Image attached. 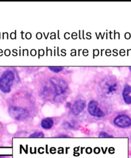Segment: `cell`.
Instances as JSON below:
<instances>
[{
  "label": "cell",
  "instance_id": "obj_1",
  "mask_svg": "<svg viewBox=\"0 0 131 158\" xmlns=\"http://www.w3.org/2000/svg\"><path fill=\"white\" fill-rule=\"evenodd\" d=\"M49 81L55 92L53 100L56 102L63 101L65 98V94L68 91V84L67 82L57 77H52Z\"/></svg>",
  "mask_w": 131,
  "mask_h": 158
},
{
  "label": "cell",
  "instance_id": "obj_15",
  "mask_svg": "<svg viewBox=\"0 0 131 158\" xmlns=\"http://www.w3.org/2000/svg\"><path fill=\"white\" fill-rule=\"evenodd\" d=\"M129 69H130V71L131 72V66H130V67H129Z\"/></svg>",
  "mask_w": 131,
  "mask_h": 158
},
{
  "label": "cell",
  "instance_id": "obj_5",
  "mask_svg": "<svg viewBox=\"0 0 131 158\" xmlns=\"http://www.w3.org/2000/svg\"><path fill=\"white\" fill-rule=\"evenodd\" d=\"M88 112L91 116L96 117H103L104 112L99 107V103L95 100H91L88 104Z\"/></svg>",
  "mask_w": 131,
  "mask_h": 158
},
{
  "label": "cell",
  "instance_id": "obj_6",
  "mask_svg": "<svg viewBox=\"0 0 131 158\" xmlns=\"http://www.w3.org/2000/svg\"><path fill=\"white\" fill-rule=\"evenodd\" d=\"M114 124L121 128H126L131 126V119L127 115H119L113 121Z\"/></svg>",
  "mask_w": 131,
  "mask_h": 158
},
{
  "label": "cell",
  "instance_id": "obj_10",
  "mask_svg": "<svg viewBox=\"0 0 131 158\" xmlns=\"http://www.w3.org/2000/svg\"><path fill=\"white\" fill-rule=\"evenodd\" d=\"M49 69L51 71L55 73H59L63 70V67L62 66H49Z\"/></svg>",
  "mask_w": 131,
  "mask_h": 158
},
{
  "label": "cell",
  "instance_id": "obj_3",
  "mask_svg": "<svg viewBox=\"0 0 131 158\" xmlns=\"http://www.w3.org/2000/svg\"><path fill=\"white\" fill-rule=\"evenodd\" d=\"M9 113L10 117L16 121H23L30 116V112L27 109L17 106H11L9 109Z\"/></svg>",
  "mask_w": 131,
  "mask_h": 158
},
{
  "label": "cell",
  "instance_id": "obj_13",
  "mask_svg": "<svg viewBox=\"0 0 131 158\" xmlns=\"http://www.w3.org/2000/svg\"><path fill=\"white\" fill-rule=\"evenodd\" d=\"M59 137H60V138H69V136H67V135H60V136H59Z\"/></svg>",
  "mask_w": 131,
  "mask_h": 158
},
{
  "label": "cell",
  "instance_id": "obj_12",
  "mask_svg": "<svg viewBox=\"0 0 131 158\" xmlns=\"http://www.w3.org/2000/svg\"><path fill=\"white\" fill-rule=\"evenodd\" d=\"M99 136L100 138H112L113 136L111 135H109V134H108L107 133L104 132V131H101L100 133H99Z\"/></svg>",
  "mask_w": 131,
  "mask_h": 158
},
{
  "label": "cell",
  "instance_id": "obj_11",
  "mask_svg": "<svg viewBox=\"0 0 131 158\" xmlns=\"http://www.w3.org/2000/svg\"><path fill=\"white\" fill-rule=\"evenodd\" d=\"M44 137V134L42 132H36L30 135V138H43Z\"/></svg>",
  "mask_w": 131,
  "mask_h": 158
},
{
  "label": "cell",
  "instance_id": "obj_2",
  "mask_svg": "<svg viewBox=\"0 0 131 158\" xmlns=\"http://www.w3.org/2000/svg\"><path fill=\"white\" fill-rule=\"evenodd\" d=\"M15 79L14 73L10 69H7L0 77V90L4 93H9L11 91V87Z\"/></svg>",
  "mask_w": 131,
  "mask_h": 158
},
{
  "label": "cell",
  "instance_id": "obj_8",
  "mask_svg": "<svg viewBox=\"0 0 131 158\" xmlns=\"http://www.w3.org/2000/svg\"><path fill=\"white\" fill-rule=\"evenodd\" d=\"M131 92V86L129 84H126L124 87L122 91V97L124 102L127 105L131 104V96L130 94Z\"/></svg>",
  "mask_w": 131,
  "mask_h": 158
},
{
  "label": "cell",
  "instance_id": "obj_7",
  "mask_svg": "<svg viewBox=\"0 0 131 158\" xmlns=\"http://www.w3.org/2000/svg\"><path fill=\"white\" fill-rule=\"evenodd\" d=\"M87 105V103L84 100L78 99L74 103L72 106V112L74 116H78L84 110Z\"/></svg>",
  "mask_w": 131,
  "mask_h": 158
},
{
  "label": "cell",
  "instance_id": "obj_4",
  "mask_svg": "<svg viewBox=\"0 0 131 158\" xmlns=\"http://www.w3.org/2000/svg\"><path fill=\"white\" fill-rule=\"evenodd\" d=\"M101 91L104 95L109 96L115 92L117 90L118 84L117 82L112 79H105L103 80L101 85Z\"/></svg>",
  "mask_w": 131,
  "mask_h": 158
},
{
  "label": "cell",
  "instance_id": "obj_9",
  "mask_svg": "<svg viewBox=\"0 0 131 158\" xmlns=\"http://www.w3.org/2000/svg\"><path fill=\"white\" fill-rule=\"evenodd\" d=\"M53 124H54L53 120L49 117L42 119L41 123V127L44 129H50L52 127Z\"/></svg>",
  "mask_w": 131,
  "mask_h": 158
},
{
  "label": "cell",
  "instance_id": "obj_14",
  "mask_svg": "<svg viewBox=\"0 0 131 158\" xmlns=\"http://www.w3.org/2000/svg\"><path fill=\"white\" fill-rule=\"evenodd\" d=\"M70 106H71V104H70V103H68L67 104V107H70Z\"/></svg>",
  "mask_w": 131,
  "mask_h": 158
}]
</instances>
